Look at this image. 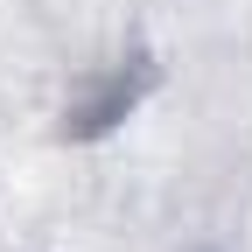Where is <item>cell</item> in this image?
Wrapping results in <instances>:
<instances>
[{
  "mask_svg": "<svg viewBox=\"0 0 252 252\" xmlns=\"http://www.w3.org/2000/svg\"><path fill=\"white\" fill-rule=\"evenodd\" d=\"M147 84H154L147 56L119 63V70H105V77L91 84V91H84L70 112H63V133H70V140H98V133H112V126L133 112V105H140V91H147Z\"/></svg>",
  "mask_w": 252,
  "mask_h": 252,
  "instance_id": "1",
  "label": "cell"
}]
</instances>
